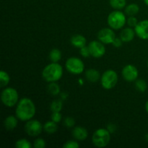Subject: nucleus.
Here are the masks:
<instances>
[{
    "mask_svg": "<svg viewBox=\"0 0 148 148\" xmlns=\"http://www.w3.org/2000/svg\"><path fill=\"white\" fill-rule=\"evenodd\" d=\"M36 112V106L31 99L23 98L17 103L15 109V115L22 121H27L32 119Z\"/></svg>",
    "mask_w": 148,
    "mask_h": 148,
    "instance_id": "obj_1",
    "label": "nucleus"
},
{
    "mask_svg": "<svg viewBox=\"0 0 148 148\" xmlns=\"http://www.w3.org/2000/svg\"><path fill=\"white\" fill-rule=\"evenodd\" d=\"M63 75V67L58 62H51L44 67L42 72V77L46 82L59 81Z\"/></svg>",
    "mask_w": 148,
    "mask_h": 148,
    "instance_id": "obj_2",
    "label": "nucleus"
},
{
    "mask_svg": "<svg viewBox=\"0 0 148 148\" xmlns=\"http://www.w3.org/2000/svg\"><path fill=\"white\" fill-rule=\"evenodd\" d=\"M107 21L111 28L114 30H119L125 25L127 20L125 14L121 11L117 10L108 14Z\"/></svg>",
    "mask_w": 148,
    "mask_h": 148,
    "instance_id": "obj_3",
    "label": "nucleus"
},
{
    "mask_svg": "<svg viewBox=\"0 0 148 148\" xmlns=\"http://www.w3.org/2000/svg\"><path fill=\"white\" fill-rule=\"evenodd\" d=\"M111 140V133L107 129L100 128L94 132L92 142L97 147H106Z\"/></svg>",
    "mask_w": 148,
    "mask_h": 148,
    "instance_id": "obj_4",
    "label": "nucleus"
},
{
    "mask_svg": "<svg viewBox=\"0 0 148 148\" xmlns=\"http://www.w3.org/2000/svg\"><path fill=\"white\" fill-rule=\"evenodd\" d=\"M19 95L16 89L13 88H6L1 92V100L4 106L13 107L17 104Z\"/></svg>",
    "mask_w": 148,
    "mask_h": 148,
    "instance_id": "obj_5",
    "label": "nucleus"
},
{
    "mask_svg": "<svg viewBox=\"0 0 148 148\" xmlns=\"http://www.w3.org/2000/svg\"><path fill=\"white\" fill-rule=\"evenodd\" d=\"M118 79L119 77L116 72L113 69H108L101 76V85L106 90L112 89L116 85Z\"/></svg>",
    "mask_w": 148,
    "mask_h": 148,
    "instance_id": "obj_6",
    "label": "nucleus"
},
{
    "mask_svg": "<svg viewBox=\"0 0 148 148\" xmlns=\"http://www.w3.org/2000/svg\"><path fill=\"white\" fill-rule=\"evenodd\" d=\"M65 67L71 74L80 75L85 69V64L79 58L70 57L66 61Z\"/></svg>",
    "mask_w": 148,
    "mask_h": 148,
    "instance_id": "obj_7",
    "label": "nucleus"
},
{
    "mask_svg": "<svg viewBox=\"0 0 148 148\" xmlns=\"http://www.w3.org/2000/svg\"><path fill=\"white\" fill-rule=\"evenodd\" d=\"M43 130V125L38 120L30 119L25 125V131L30 137H37L41 134Z\"/></svg>",
    "mask_w": 148,
    "mask_h": 148,
    "instance_id": "obj_8",
    "label": "nucleus"
},
{
    "mask_svg": "<svg viewBox=\"0 0 148 148\" xmlns=\"http://www.w3.org/2000/svg\"><path fill=\"white\" fill-rule=\"evenodd\" d=\"M91 56L95 58H101L106 53V47L104 43L98 40H92L88 44Z\"/></svg>",
    "mask_w": 148,
    "mask_h": 148,
    "instance_id": "obj_9",
    "label": "nucleus"
},
{
    "mask_svg": "<svg viewBox=\"0 0 148 148\" xmlns=\"http://www.w3.org/2000/svg\"><path fill=\"white\" fill-rule=\"evenodd\" d=\"M98 38L104 44H112L113 41L116 38V34L112 28H103L98 32Z\"/></svg>",
    "mask_w": 148,
    "mask_h": 148,
    "instance_id": "obj_10",
    "label": "nucleus"
},
{
    "mask_svg": "<svg viewBox=\"0 0 148 148\" xmlns=\"http://www.w3.org/2000/svg\"><path fill=\"white\" fill-rule=\"evenodd\" d=\"M139 76L137 68L132 64H127L123 68L122 77L127 82H133L137 80Z\"/></svg>",
    "mask_w": 148,
    "mask_h": 148,
    "instance_id": "obj_11",
    "label": "nucleus"
},
{
    "mask_svg": "<svg viewBox=\"0 0 148 148\" xmlns=\"http://www.w3.org/2000/svg\"><path fill=\"white\" fill-rule=\"evenodd\" d=\"M136 35L143 40H148V20H142L134 27Z\"/></svg>",
    "mask_w": 148,
    "mask_h": 148,
    "instance_id": "obj_12",
    "label": "nucleus"
},
{
    "mask_svg": "<svg viewBox=\"0 0 148 148\" xmlns=\"http://www.w3.org/2000/svg\"><path fill=\"white\" fill-rule=\"evenodd\" d=\"M72 136L74 138L79 141H83L87 139L88 136V130L82 127H75L72 132Z\"/></svg>",
    "mask_w": 148,
    "mask_h": 148,
    "instance_id": "obj_13",
    "label": "nucleus"
},
{
    "mask_svg": "<svg viewBox=\"0 0 148 148\" xmlns=\"http://www.w3.org/2000/svg\"><path fill=\"white\" fill-rule=\"evenodd\" d=\"M135 34V31L131 27H126L121 30L119 38L123 42H130L134 39Z\"/></svg>",
    "mask_w": 148,
    "mask_h": 148,
    "instance_id": "obj_14",
    "label": "nucleus"
},
{
    "mask_svg": "<svg viewBox=\"0 0 148 148\" xmlns=\"http://www.w3.org/2000/svg\"><path fill=\"white\" fill-rule=\"evenodd\" d=\"M17 117L14 116H9L4 119V127L7 131H12L17 127L18 121H17Z\"/></svg>",
    "mask_w": 148,
    "mask_h": 148,
    "instance_id": "obj_15",
    "label": "nucleus"
},
{
    "mask_svg": "<svg viewBox=\"0 0 148 148\" xmlns=\"http://www.w3.org/2000/svg\"><path fill=\"white\" fill-rule=\"evenodd\" d=\"M70 42L73 46L78 48V49H81L86 45L87 40L83 36L77 34L71 38Z\"/></svg>",
    "mask_w": 148,
    "mask_h": 148,
    "instance_id": "obj_16",
    "label": "nucleus"
},
{
    "mask_svg": "<svg viewBox=\"0 0 148 148\" xmlns=\"http://www.w3.org/2000/svg\"><path fill=\"white\" fill-rule=\"evenodd\" d=\"M85 77L90 82H96L100 79V72L95 69H89L85 72Z\"/></svg>",
    "mask_w": 148,
    "mask_h": 148,
    "instance_id": "obj_17",
    "label": "nucleus"
},
{
    "mask_svg": "<svg viewBox=\"0 0 148 148\" xmlns=\"http://www.w3.org/2000/svg\"><path fill=\"white\" fill-rule=\"evenodd\" d=\"M58 130L57 123L51 121H47L43 124V130L49 134H53Z\"/></svg>",
    "mask_w": 148,
    "mask_h": 148,
    "instance_id": "obj_18",
    "label": "nucleus"
},
{
    "mask_svg": "<svg viewBox=\"0 0 148 148\" xmlns=\"http://www.w3.org/2000/svg\"><path fill=\"white\" fill-rule=\"evenodd\" d=\"M139 11H140V7L134 3L129 4L125 8V13L129 17L136 15L139 12Z\"/></svg>",
    "mask_w": 148,
    "mask_h": 148,
    "instance_id": "obj_19",
    "label": "nucleus"
},
{
    "mask_svg": "<svg viewBox=\"0 0 148 148\" xmlns=\"http://www.w3.org/2000/svg\"><path fill=\"white\" fill-rule=\"evenodd\" d=\"M47 91L50 95L55 96L60 92V87L56 82H49L47 86Z\"/></svg>",
    "mask_w": 148,
    "mask_h": 148,
    "instance_id": "obj_20",
    "label": "nucleus"
},
{
    "mask_svg": "<svg viewBox=\"0 0 148 148\" xmlns=\"http://www.w3.org/2000/svg\"><path fill=\"white\" fill-rule=\"evenodd\" d=\"M62 59V52L58 49H53L49 53V59L51 62H58Z\"/></svg>",
    "mask_w": 148,
    "mask_h": 148,
    "instance_id": "obj_21",
    "label": "nucleus"
},
{
    "mask_svg": "<svg viewBox=\"0 0 148 148\" xmlns=\"http://www.w3.org/2000/svg\"><path fill=\"white\" fill-rule=\"evenodd\" d=\"M63 107V101L54 100L50 105V109L52 112H60Z\"/></svg>",
    "mask_w": 148,
    "mask_h": 148,
    "instance_id": "obj_22",
    "label": "nucleus"
},
{
    "mask_svg": "<svg viewBox=\"0 0 148 148\" xmlns=\"http://www.w3.org/2000/svg\"><path fill=\"white\" fill-rule=\"evenodd\" d=\"M10 80V76L8 73L4 70H1L0 72V87L4 88L6 87L9 84Z\"/></svg>",
    "mask_w": 148,
    "mask_h": 148,
    "instance_id": "obj_23",
    "label": "nucleus"
},
{
    "mask_svg": "<svg viewBox=\"0 0 148 148\" xmlns=\"http://www.w3.org/2000/svg\"><path fill=\"white\" fill-rule=\"evenodd\" d=\"M110 5L115 10H121L124 8L127 4L126 0H109Z\"/></svg>",
    "mask_w": 148,
    "mask_h": 148,
    "instance_id": "obj_24",
    "label": "nucleus"
},
{
    "mask_svg": "<svg viewBox=\"0 0 148 148\" xmlns=\"http://www.w3.org/2000/svg\"><path fill=\"white\" fill-rule=\"evenodd\" d=\"M135 88L138 91L141 92H144L147 89V84L146 81L143 79H138L136 80Z\"/></svg>",
    "mask_w": 148,
    "mask_h": 148,
    "instance_id": "obj_25",
    "label": "nucleus"
},
{
    "mask_svg": "<svg viewBox=\"0 0 148 148\" xmlns=\"http://www.w3.org/2000/svg\"><path fill=\"white\" fill-rule=\"evenodd\" d=\"M15 147L17 148H31L32 145L26 139H20L15 143Z\"/></svg>",
    "mask_w": 148,
    "mask_h": 148,
    "instance_id": "obj_26",
    "label": "nucleus"
},
{
    "mask_svg": "<svg viewBox=\"0 0 148 148\" xmlns=\"http://www.w3.org/2000/svg\"><path fill=\"white\" fill-rule=\"evenodd\" d=\"M64 124L66 127L67 128H72L75 126V120L73 117H71V116H68L66 117L64 120Z\"/></svg>",
    "mask_w": 148,
    "mask_h": 148,
    "instance_id": "obj_27",
    "label": "nucleus"
},
{
    "mask_svg": "<svg viewBox=\"0 0 148 148\" xmlns=\"http://www.w3.org/2000/svg\"><path fill=\"white\" fill-rule=\"evenodd\" d=\"M46 145V141L42 138H37L33 143V147L35 148H44Z\"/></svg>",
    "mask_w": 148,
    "mask_h": 148,
    "instance_id": "obj_28",
    "label": "nucleus"
},
{
    "mask_svg": "<svg viewBox=\"0 0 148 148\" xmlns=\"http://www.w3.org/2000/svg\"><path fill=\"white\" fill-rule=\"evenodd\" d=\"M127 22L128 25L131 27H135L139 23L137 19L134 16H130V17H129Z\"/></svg>",
    "mask_w": 148,
    "mask_h": 148,
    "instance_id": "obj_29",
    "label": "nucleus"
},
{
    "mask_svg": "<svg viewBox=\"0 0 148 148\" xmlns=\"http://www.w3.org/2000/svg\"><path fill=\"white\" fill-rule=\"evenodd\" d=\"M79 147V145L75 140H69L63 145V147L64 148H78Z\"/></svg>",
    "mask_w": 148,
    "mask_h": 148,
    "instance_id": "obj_30",
    "label": "nucleus"
},
{
    "mask_svg": "<svg viewBox=\"0 0 148 148\" xmlns=\"http://www.w3.org/2000/svg\"><path fill=\"white\" fill-rule=\"evenodd\" d=\"M51 119L56 123H59L62 121V116L60 112H53L51 116Z\"/></svg>",
    "mask_w": 148,
    "mask_h": 148,
    "instance_id": "obj_31",
    "label": "nucleus"
},
{
    "mask_svg": "<svg viewBox=\"0 0 148 148\" xmlns=\"http://www.w3.org/2000/svg\"><path fill=\"white\" fill-rule=\"evenodd\" d=\"M80 50H79V53H80L81 55H82L83 57L85 58H88L90 56H91L90 54V50H89V48H88V46H83L82 48H81V49H79Z\"/></svg>",
    "mask_w": 148,
    "mask_h": 148,
    "instance_id": "obj_32",
    "label": "nucleus"
},
{
    "mask_svg": "<svg viewBox=\"0 0 148 148\" xmlns=\"http://www.w3.org/2000/svg\"><path fill=\"white\" fill-rule=\"evenodd\" d=\"M122 40L120 38H116L113 41L112 45L116 48H119L122 46Z\"/></svg>",
    "mask_w": 148,
    "mask_h": 148,
    "instance_id": "obj_33",
    "label": "nucleus"
},
{
    "mask_svg": "<svg viewBox=\"0 0 148 148\" xmlns=\"http://www.w3.org/2000/svg\"><path fill=\"white\" fill-rule=\"evenodd\" d=\"M107 130L110 132V133H114L116 130V127L115 124H110L107 127Z\"/></svg>",
    "mask_w": 148,
    "mask_h": 148,
    "instance_id": "obj_34",
    "label": "nucleus"
},
{
    "mask_svg": "<svg viewBox=\"0 0 148 148\" xmlns=\"http://www.w3.org/2000/svg\"><path fill=\"white\" fill-rule=\"evenodd\" d=\"M67 94L66 93V92H62V94H61V100L62 101H65V100L67 98Z\"/></svg>",
    "mask_w": 148,
    "mask_h": 148,
    "instance_id": "obj_35",
    "label": "nucleus"
},
{
    "mask_svg": "<svg viewBox=\"0 0 148 148\" xmlns=\"http://www.w3.org/2000/svg\"><path fill=\"white\" fill-rule=\"evenodd\" d=\"M145 110H146V111H147V113L148 114V100H147V102H146V103H145Z\"/></svg>",
    "mask_w": 148,
    "mask_h": 148,
    "instance_id": "obj_36",
    "label": "nucleus"
},
{
    "mask_svg": "<svg viewBox=\"0 0 148 148\" xmlns=\"http://www.w3.org/2000/svg\"><path fill=\"white\" fill-rule=\"evenodd\" d=\"M145 137V140L148 143V133H147V134H146Z\"/></svg>",
    "mask_w": 148,
    "mask_h": 148,
    "instance_id": "obj_37",
    "label": "nucleus"
},
{
    "mask_svg": "<svg viewBox=\"0 0 148 148\" xmlns=\"http://www.w3.org/2000/svg\"><path fill=\"white\" fill-rule=\"evenodd\" d=\"M144 2L146 5L148 6V0H144Z\"/></svg>",
    "mask_w": 148,
    "mask_h": 148,
    "instance_id": "obj_38",
    "label": "nucleus"
},
{
    "mask_svg": "<svg viewBox=\"0 0 148 148\" xmlns=\"http://www.w3.org/2000/svg\"><path fill=\"white\" fill-rule=\"evenodd\" d=\"M147 66H148V62H147Z\"/></svg>",
    "mask_w": 148,
    "mask_h": 148,
    "instance_id": "obj_39",
    "label": "nucleus"
}]
</instances>
